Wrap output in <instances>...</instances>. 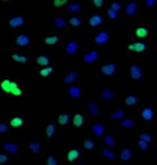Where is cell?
I'll return each instance as SVG.
<instances>
[{"instance_id": "cell-30", "label": "cell", "mask_w": 157, "mask_h": 165, "mask_svg": "<svg viewBox=\"0 0 157 165\" xmlns=\"http://www.w3.org/2000/svg\"><path fill=\"white\" fill-rule=\"evenodd\" d=\"M66 9H68L70 12H80V11H81V5H80V4H76V2L69 4Z\"/></svg>"}, {"instance_id": "cell-9", "label": "cell", "mask_w": 157, "mask_h": 165, "mask_svg": "<svg viewBox=\"0 0 157 165\" xmlns=\"http://www.w3.org/2000/svg\"><path fill=\"white\" fill-rule=\"evenodd\" d=\"M30 43H31V39H30V37L26 36V34H19V36L16 37V44H17L19 47H27Z\"/></svg>"}, {"instance_id": "cell-39", "label": "cell", "mask_w": 157, "mask_h": 165, "mask_svg": "<svg viewBox=\"0 0 157 165\" xmlns=\"http://www.w3.org/2000/svg\"><path fill=\"white\" fill-rule=\"evenodd\" d=\"M69 22H70V25L74 26V27H78V26H81V23H82L81 19H78V17H71Z\"/></svg>"}, {"instance_id": "cell-51", "label": "cell", "mask_w": 157, "mask_h": 165, "mask_svg": "<svg viewBox=\"0 0 157 165\" xmlns=\"http://www.w3.org/2000/svg\"><path fill=\"white\" fill-rule=\"evenodd\" d=\"M78 165H85V164H83V163H80V164H78Z\"/></svg>"}, {"instance_id": "cell-2", "label": "cell", "mask_w": 157, "mask_h": 165, "mask_svg": "<svg viewBox=\"0 0 157 165\" xmlns=\"http://www.w3.org/2000/svg\"><path fill=\"white\" fill-rule=\"evenodd\" d=\"M117 65L116 64H106V65H103L102 67H101V71H102V74L103 75H106V76H113L116 72H117Z\"/></svg>"}, {"instance_id": "cell-34", "label": "cell", "mask_w": 157, "mask_h": 165, "mask_svg": "<svg viewBox=\"0 0 157 165\" xmlns=\"http://www.w3.org/2000/svg\"><path fill=\"white\" fill-rule=\"evenodd\" d=\"M102 154L107 158V159H109V160H114L116 159V154L112 152V150H108V149H103L102 150Z\"/></svg>"}, {"instance_id": "cell-24", "label": "cell", "mask_w": 157, "mask_h": 165, "mask_svg": "<svg viewBox=\"0 0 157 165\" xmlns=\"http://www.w3.org/2000/svg\"><path fill=\"white\" fill-rule=\"evenodd\" d=\"M80 157V152L76 150V149H71L69 153H68V160L69 162H74L75 159H78Z\"/></svg>"}, {"instance_id": "cell-5", "label": "cell", "mask_w": 157, "mask_h": 165, "mask_svg": "<svg viewBox=\"0 0 157 165\" xmlns=\"http://www.w3.org/2000/svg\"><path fill=\"white\" fill-rule=\"evenodd\" d=\"M108 41H109V33L106 32V31L99 32L97 36L95 37V43L96 44H106Z\"/></svg>"}, {"instance_id": "cell-49", "label": "cell", "mask_w": 157, "mask_h": 165, "mask_svg": "<svg viewBox=\"0 0 157 165\" xmlns=\"http://www.w3.org/2000/svg\"><path fill=\"white\" fill-rule=\"evenodd\" d=\"M7 130H9V127H7L6 125L2 124V123L0 124V132H1V133H5V132H7Z\"/></svg>"}, {"instance_id": "cell-38", "label": "cell", "mask_w": 157, "mask_h": 165, "mask_svg": "<svg viewBox=\"0 0 157 165\" xmlns=\"http://www.w3.org/2000/svg\"><path fill=\"white\" fill-rule=\"evenodd\" d=\"M104 143L108 145V147H114V145H116V142H114L113 137H112V136H109V135L104 137Z\"/></svg>"}, {"instance_id": "cell-40", "label": "cell", "mask_w": 157, "mask_h": 165, "mask_svg": "<svg viewBox=\"0 0 157 165\" xmlns=\"http://www.w3.org/2000/svg\"><path fill=\"white\" fill-rule=\"evenodd\" d=\"M109 9H112V10L116 11V12H119V11L121 10V4L118 2V1H114V2L111 4V7H109Z\"/></svg>"}, {"instance_id": "cell-16", "label": "cell", "mask_w": 157, "mask_h": 165, "mask_svg": "<svg viewBox=\"0 0 157 165\" xmlns=\"http://www.w3.org/2000/svg\"><path fill=\"white\" fill-rule=\"evenodd\" d=\"M102 22H103V17L101 15H92L88 20V23H90L91 27H97Z\"/></svg>"}, {"instance_id": "cell-12", "label": "cell", "mask_w": 157, "mask_h": 165, "mask_svg": "<svg viewBox=\"0 0 157 165\" xmlns=\"http://www.w3.org/2000/svg\"><path fill=\"white\" fill-rule=\"evenodd\" d=\"M86 105H87L88 113H90L92 116H98V115H99V109H98V105L96 103H93V102H87Z\"/></svg>"}, {"instance_id": "cell-48", "label": "cell", "mask_w": 157, "mask_h": 165, "mask_svg": "<svg viewBox=\"0 0 157 165\" xmlns=\"http://www.w3.org/2000/svg\"><path fill=\"white\" fill-rule=\"evenodd\" d=\"M103 2H104V0H93V5L96 7H102L103 6Z\"/></svg>"}, {"instance_id": "cell-4", "label": "cell", "mask_w": 157, "mask_h": 165, "mask_svg": "<svg viewBox=\"0 0 157 165\" xmlns=\"http://www.w3.org/2000/svg\"><path fill=\"white\" fill-rule=\"evenodd\" d=\"M98 56H99L98 51L91 50V51H88V53H86L83 55V61H85V64H93L98 59Z\"/></svg>"}, {"instance_id": "cell-43", "label": "cell", "mask_w": 157, "mask_h": 165, "mask_svg": "<svg viewBox=\"0 0 157 165\" xmlns=\"http://www.w3.org/2000/svg\"><path fill=\"white\" fill-rule=\"evenodd\" d=\"M107 15L109 16L111 20H116V19H117V12L113 11L112 9H107Z\"/></svg>"}, {"instance_id": "cell-29", "label": "cell", "mask_w": 157, "mask_h": 165, "mask_svg": "<svg viewBox=\"0 0 157 165\" xmlns=\"http://www.w3.org/2000/svg\"><path fill=\"white\" fill-rule=\"evenodd\" d=\"M11 126L12 127H22L23 124H25V121H23V119L22 118H14L12 120H11Z\"/></svg>"}, {"instance_id": "cell-50", "label": "cell", "mask_w": 157, "mask_h": 165, "mask_svg": "<svg viewBox=\"0 0 157 165\" xmlns=\"http://www.w3.org/2000/svg\"><path fill=\"white\" fill-rule=\"evenodd\" d=\"M6 162H7V155L0 153V164H4V163H6Z\"/></svg>"}, {"instance_id": "cell-52", "label": "cell", "mask_w": 157, "mask_h": 165, "mask_svg": "<svg viewBox=\"0 0 157 165\" xmlns=\"http://www.w3.org/2000/svg\"><path fill=\"white\" fill-rule=\"evenodd\" d=\"M2 1H7V0H2Z\"/></svg>"}, {"instance_id": "cell-37", "label": "cell", "mask_w": 157, "mask_h": 165, "mask_svg": "<svg viewBox=\"0 0 157 165\" xmlns=\"http://www.w3.org/2000/svg\"><path fill=\"white\" fill-rule=\"evenodd\" d=\"M140 140L144 141V142H146L147 145L152 142V137H151L150 133H141V135H140Z\"/></svg>"}, {"instance_id": "cell-1", "label": "cell", "mask_w": 157, "mask_h": 165, "mask_svg": "<svg viewBox=\"0 0 157 165\" xmlns=\"http://www.w3.org/2000/svg\"><path fill=\"white\" fill-rule=\"evenodd\" d=\"M142 75H144V72H142V69H141L140 66H137V65H131V66L129 67V77H130L131 80H134V81H140V80L142 78Z\"/></svg>"}, {"instance_id": "cell-19", "label": "cell", "mask_w": 157, "mask_h": 165, "mask_svg": "<svg viewBox=\"0 0 157 165\" xmlns=\"http://www.w3.org/2000/svg\"><path fill=\"white\" fill-rule=\"evenodd\" d=\"M120 159H121L123 162H129V160L131 159V150H130L129 148L123 149L121 153H120Z\"/></svg>"}, {"instance_id": "cell-8", "label": "cell", "mask_w": 157, "mask_h": 165, "mask_svg": "<svg viewBox=\"0 0 157 165\" xmlns=\"http://www.w3.org/2000/svg\"><path fill=\"white\" fill-rule=\"evenodd\" d=\"M78 50V43L76 42H69L65 47V51L69 54V55H74L76 54Z\"/></svg>"}, {"instance_id": "cell-3", "label": "cell", "mask_w": 157, "mask_h": 165, "mask_svg": "<svg viewBox=\"0 0 157 165\" xmlns=\"http://www.w3.org/2000/svg\"><path fill=\"white\" fill-rule=\"evenodd\" d=\"M146 49V44L142 42H135L128 45V50L129 51H134V53H142Z\"/></svg>"}, {"instance_id": "cell-26", "label": "cell", "mask_w": 157, "mask_h": 165, "mask_svg": "<svg viewBox=\"0 0 157 165\" xmlns=\"http://www.w3.org/2000/svg\"><path fill=\"white\" fill-rule=\"evenodd\" d=\"M54 25H55V27H58V28H65L66 27V21L64 20V17H61V16H58L55 21H54Z\"/></svg>"}, {"instance_id": "cell-14", "label": "cell", "mask_w": 157, "mask_h": 165, "mask_svg": "<svg viewBox=\"0 0 157 165\" xmlns=\"http://www.w3.org/2000/svg\"><path fill=\"white\" fill-rule=\"evenodd\" d=\"M68 93H69V96H70L71 98H74V99H78V98L81 97V89H80V87H78V86L70 87V88L68 89Z\"/></svg>"}, {"instance_id": "cell-22", "label": "cell", "mask_w": 157, "mask_h": 165, "mask_svg": "<svg viewBox=\"0 0 157 165\" xmlns=\"http://www.w3.org/2000/svg\"><path fill=\"white\" fill-rule=\"evenodd\" d=\"M37 64L40 65V66H47V65H49V64H50V59H49V56L40 55V56L37 58Z\"/></svg>"}, {"instance_id": "cell-32", "label": "cell", "mask_w": 157, "mask_h": 165, "mask_svg": "<svg viewBox=\"0 0 157 165\" xmlns=\"http://www.w3.org/2000/svg\"><path fill=\"white\" fill-rule=\"evenodd\" d=\"M123 116H125V113H124V110H121V109H119L117 111H114L113 114H112V119L113 120H120V119H123Z\"/></svg>"}, {"instance_id": "cell-20", "label": "cell", "mask_w": 157, "mask_h": 165, "mask_svg": "<svg viewBox=\"0 0 157 165\" xmlns=\"http://www.w3.org/2000/svg\"><path fill=\"white\" fill-rule=\"evenodd\" d=\"M125 104L126 105H129V106H134L135 104H137L139 102V98H137L136 96H134V94H130V96H128L126 98H125Z\"/></svg>"}, {"instance_id": "cell-36", "label": "cell", "mask_w": 157, "mask_h": 165, "mask_svg": "<svg viewBox=\"0 0 157 165\" xmlns=\"http://www.w3.org/2000/svg\"><path fill=\"white\" fill-rule=\"evenodd\" d=\"M52 72H53V69H52V67H44V69H42V70L39 71V75L43 76V77H48Z\"/></svg>"}, {"instance_id": "cell-10", "label": "cell", "mask_w": 157, "mask_h": 165, "mask_svg": "<svg viewBox=\"0 0 157 165\" xmlns=\"http://www.w3.org/2000/svg\"><path fill=\"white\" fill-rule=\"evenodd\" d=\"M2 147H4L5 150H7V152L11 153V154H17V153L20 152L19 145H15V143H11V142H5Z\"/></svg>"}, {"instance_id": "cell-46", "label": "cell", "mask_w": 157, "mask_h": 165, "mask_svg": "<svg viewBox=\"0 0 157 165\" xmlns=\"http://www.w3.org/2000/svg\"><path fill=\"white\" fill-rule=\"evenodd\" d=\"M156 1L157 0H146V6L149 9H154L155 5H156Z\"/></svg>"}, {"instance_id": "cell-11", "label": "cell", "mask_w": 157, "mask_h": 165, "mask_svg": "<svg viewBox=\"0 0 157 165\" xmlns=\"http://www.w3.org/2000/svg\"><path fill=\"white\" fill-rule=\"evenodd\" d=\"M135 34L139 38H146L149 34H150V29L147 26H141V27H137L136 31H135Z\"/></svg>"}, {"instance_id": "cell-42", "label": "cell", "mask_w": 157, "mask_h": 165, "mask_svg": "<svg viewBox=\"0 0 157 165\" xmlns=\"http://www.w3.org/2000/svg\"><path fill=\"white\" fill-rule=\"evenodd\" d=\"M68 1H69V0H54L53 4H54L55 7H61V6H64Z\"/></svg>"}, {"instance_id": "cell-31", "label": "cell", "mask_w": 157, "mask_h": 165, "mask_svg": "<svg viewBox=\"0 0 157 165\" xmlns=\"http://www.w3.org/2000/svg\"><path fill=\"white\" fill-rule=\"evenodd\" d=\"M55 133V125L54 124H49L47 126V130H45V135L47 137H53Z\"/></svg>"}, {"instance_id": "cell-35", "label": "cell", "mask_w": 157, "mask_h": 165, "mask_svg": "<svg viewBox=\"0 0 157 165\" xmlns=\"http://www.w3.org/2000/svg\"><path fill=\"white\" fill-rule=\"evenodd\" d=\"M120 126H123L125 128H133L134 127V121L131 119H125V120H123L120 123Z\"/></svg>"}, {"instance_id": "cell-33", "label": "cell", "mask_w": 157, "mask_h": 165, "mask_svg": "<svg viewBox=\"0 0 157 165\" xmlns=\"http://www.w3.org/2000/svg\"><path fill=\"white\" fill-rule=\"evenodd\" d=\"M59 41V37L58 36H48L44 42H45V44H49V45H52V44H57Z\"/></svg>"}, {"instance_id": "cell-6", "label": "cell", "mask_w": 157, "mask_h": 165, "mask_svg": "<svg viewBox=\"0 0 157 165\" xmlns=\"http://www.w3.org/2000/svg\"><path fill=\"white\" fill-rule=\"evenodd\" d=\"M26 19L23 16H14L11 20L9 21V26L12 27V28H16V27H21L23 23H25Z\"/></svg>"}, {"instance_id": "cell-13", "label": "cell", "mask_w": 157, "mask_h": 165, "mask_svg": "<svg viewBox=\"0 0 157 165\" xmlns=\"http://www.w3.org/2000/svg\"><path fill=\"white\" fill-rule=\"evenodd\" d=\"M141 118L144 120H147V121H151L154 119V110L151 108H145L141 110Z\"/></svg>"}, {"instance_id": "cell-15", "label": "cell", "mask_w": 157, "mask_h": 165, "mask_svg": "<svg viewBox=\"0 0 157 165\" xmlns=\"http://www.w3.org/2000/svg\"><path fill=\"white\" fill-rule=\"evenodd\" d=\"M126 15L128 16H134L137 12V4L134 1H130L128 5H126Z\"/></svg>"}, {"instance_id": "cell-41", "label": "cell", "mask_w": 157, "mask_h": 165, "mask_svg": "<svg viewBox=\"0 0 157 165\" xmlns=\"http://www.w3.org/2000/svg\"><path fill=\"white\" fill-rule=\"evenodd\" d=\"M83 145H85V148H86V149H88V150H91V149H93V148H95V143H93L91 140H85Z\"/></svg>"}, {"instance_id": "cell-25", "label": "cell", "mask_w": 157, "mask_h": 165, "mask_svg": "<svg viewBox=\"0 0 157 165\" xmlns=\"http://www.w3.org/2000/svg\"><path fill=\"white\" fill-rule=\"evenodd\" d=\"M12 59L15 60V61L20 62V64H26V62L28 61V58L27 56H25V55H20V54H12Z\"/></svg>"}, {"instance_id": "cell-28", "label": "cell", "mask_w": 157, "mask_h": 165, "mask_svg": "<svg viewBox=\"0 0 157 165\" xmlns=\"http://www.w3.org/2000/svg\"><path fill=\"white\" fill-rule=\"evenodd\" d=\"M74 125L76 127H81L83 125V115L82 114H76L74 116Z\"/></svg>"}, {"instance_id": "cell-7", "label": "cell", "mask_w": 157, "mask_h": 165, "mask_svg": "<svg viewBox=\"0 0 157 165\" xmlns=\"http://www.w3.org/2000/svg\"><path fill=\"white\" fill-rule=\"evenodd\" d=\"M16 86H17L16 83L10 81V80H4V81L1 82V89H2L5 93H11V91H12Z\"/></svg>"}, {"instance_id": "cell-21", "label": "cell", "mask_w": 157, "mask_h": 165, "mask_svg": "<svg viewBox=\"0 0 157 165\" xmlns=\"http://www.w3.org/2000/svg\"><path fill=\"white\" fill-rule=\"evenodd\" d=\"M92 131L96 136H102L104 133V127L102 124H95L92 126Z\"/></svg>"}, {"instance_id": "cell-27", "label": "cell", "mask_w": 157, "mask_h": 165, "mask_svg": "<svg viewBox=\"0 0 157 165\" xmlns=\"http://www.w3.org/2000/svg\"><path fill=\"white\" fill-rule=\"evenodd\" d=\"M69 120H70V116H69V114H60L58 116V123L60 125H66L69 123Z\"/></svg>"}, {"instance_id": "cell-23", "label": "cell", "mask_w": 157, "mask_h": 165, "mask_svg": "<svg viewBox=\"0 0 157 165\" xmlns=\"http://www.w3.org/2000/svg\"><path fill=\"white\" fill-rule=\"evenodd\" d=\"M28 147H30V149L33 154H38L40 152V143H38V142H30Z\"/></svg>"}, {"instance_id": "cell-17", "label": "cell", "mask_w": 157, "mask_h": 165, "mask_svg": "<svg viewBox=\"0 0 157 165\" xmlns=\"http://www.w3.org/2000/svg\"><path fill=\"white\" fill-rule=\"evenodd\" d=\"M78 77V72L76 71V70H74V71H71V72H69V74L66 75V77H65V80H64V82L66 83V84H70L71 82H74Z\"/></svg>"}, {"instance_id": "cell-47", "label": "cell", "mask_w": 157, "mask_h": 165, "mask_svg": "<svg viewBox=\"0 0 157 165\" xmlns=\"http://www.w3.org/2000/svg\"><path fill=\"white\" fill-rule=\"evenodd\" d=\"M139 147H140L142 150H146V149L149 148V145H147L146 142H144V141H141V140H140V141H139Z\"/></svg>"}, {"instance_id": "cell-45", "label": "cell", "mask_w": 157, "mask_h": 165, "mask_svg": "<svg viewBox=\"0 0 157 165\" xmlns=\"http://www.w3.org/2000/svg\"><path fill=\"white\" fill-rule=\"evenodd\" d=\"M11 94H14L15 97H20V96L22 94V91L20 89L19 86H16V87H15V88H14V89L11 91Z\"/></svg>"}, {"instance_id": "cell-44", "label": "cell", "mask_w": 157, "mask_h": 165, "mask_svg": "<svg viewBox=\"0 0 157 165\" xmlns=\"http://www.w3.org/2000/svg\"><path fill=\"white\" fill-rule=\"evenodd\" d=\"M47 165H58V162L53 155H49L47 159Z\"/></svg>"}, {"instance_id": "cell-18", "label": "cell", "mask_w": 157, "mask_h": 165, "mask_svg": "<svg viewBox=\"0 0 157 165\" xmlns=\"http://www.w3.org/2000/svg\"><path fill=\"white\" fill-rule=\"evenodd\" d=\"M102 97H103L104 100L111 102V100H113V98H114V93H113L111 89L104 88V89H102Z\"/></svg>"}]
</instances>
